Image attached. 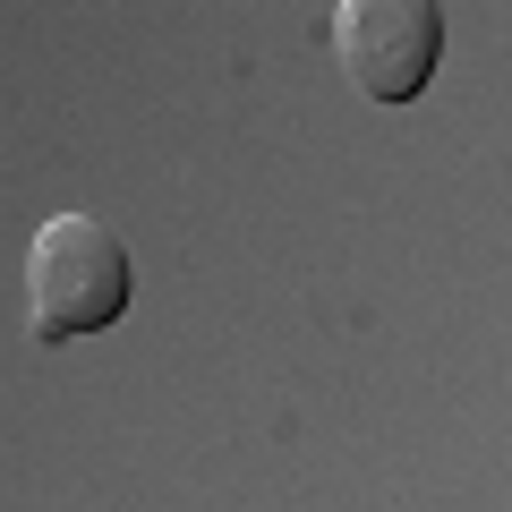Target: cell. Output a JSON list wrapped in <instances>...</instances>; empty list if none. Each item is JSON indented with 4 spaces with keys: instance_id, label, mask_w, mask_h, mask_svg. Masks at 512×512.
<instances>
[{
    "instance_id": "obj_1",
    "label": "cell",
    "mask_w": 512,
    "mask_h": 512,
    "mask_svg": "<svg viewBox=\"0 0 512 512\" xmlns=\"http://www.w3.org/2000/svg\"><path fill=\"white\" fill-rule=\"evenodd\" d=\"M137 265H128L120 231L103 214H52L26 239V325L35 342H86V333L120 325Z\"/></svg>"
},
{
    "instance_id": "obj_2",
    "label": "cell",
    "mask_w": 512,
    "mask_h": 512,
    "mask_svg": "<svg viewBox=\"0 0 512 512\" xmlns=\"http://www.w3.org/2000/svg\"><path fill=\"white\" fill-rule=\"evenodd\" d=\"M333 52L367 103H419L444 60V9L436 0H342Z\"/></svg>"
}]
</instances>
